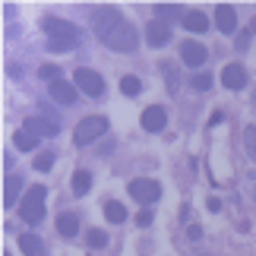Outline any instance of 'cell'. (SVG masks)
Wrapping results in <instances>:
<instances>
[{
    "mask_svg": "<svg viewBox=\"0 0 256 256\" xmlns=\"http://www.w3.org/2000/svg\"><path fill=\"white\" fill-rule=\"evenodd\" d=\"M155 13H158V19L164 22V19H174V16H186L190 10H184V6H174V4H164V6H155Z\"/></svg>",
    "mask_w": 256,
    "mask_h": 256,
    "instance_id": "cell-23",
    "label": "cell"
},
{
    "mask_svg": "<svg viewBox=\"0 0 256 256\" xmlns=\"http://www.w3.org/2000/svg\"><path fill=\"white\" fill-rule=\"evenodd\" d=\"M104 133H108V117H82V120L76 124V130H73V142L76 146H88Z\"/></svg>",
    "mask_w": 256,
    "mask_h": 256,
    "instance_id": "cell-4",
    "label": "cell"
},
{
    "mask_svg": "<svg viewBox=\"0 0 256 256\" xmlns=\"http://www.w3.org/2000/svg\"><path fill=\"white\" fill-rule=\"evenodd\" d=\"M19 250L26 256H44V240L38 238V234H22V238H19Z\"/></svg>",
    "mask_w": 256,
    "mask_h": 256,
    "instance_id": "cell-16",
    "label": "cell"
},
{
    "mask_svg": "<svg viewBox=\"0 0 256 256\" xmlns=\"http://www.w3.org/2000/svg\"><path fill=\"white\" fill-rule=\"evenodd\" d=\"M73 86L80 88V92H86L88 98H102L104 95V80L95 70H88V66H80V70L73 73Z\"/></svg>",
    "mask_w": 256,
    "mask_h": 256,
    "instance_id": "cell-6",
    "label": "cell"
},
{
    "mask_svg": "<svg viewBox=\"0 0 256 256\" xmlns=\"http://www.w3.org/2000/svg\"><path fill=\"white\" fill-rule=\"evenodd\" d=\"M35 168L38 171H51L54 168V152H38L35 155Z\"/></svg>",
    "mask_w": 256,
    "mask_h": 256,
    "instance_id": "cell-26",
    "label": "cell"
},
{
    "mask_svg": "<svg viewBox=\"0 0 256 256\" xmlns=\"http://www.w3.org/2000/svg\"><path fill=\"white\" fill-rule=\"evenodd\" d=\"M190 238H193V240L202 238V228H200V224H190Z\"/></svg>",
    "mask_w": 256,
    "mask_h": 256,
    "instance_id": "cell-31",
    "label": "cell"
},
{
    "mask_svg": "<svg viewBox=\"0 0 256 256\" xmlns=\"http://www.w3.org/2000/svg\"><path fill=\"white\" fill-rule=\"evenodd\" d=\"M146 38H149L152 48H164L171 42V26L162 22V19H152V22L146 26Z\"/></svg>",
    "mask_w": 256,
    "mask_h": 256,
    "instance_id": "cell-12",
    "label": "cell"
},
{
    "mask_svg": "<svg viewBox=\"0 0 256 256\" xmlns=\"http://www.w3.org/2000/svg\"><path fill=\"white\" fill-rule=\"evenodd\" d=\"M120 92L133 98V95H140V92H142V82L136 80V76H124V80H120Z\"/></svg>",
    "mask_w": 256,
    "mask_h": 256,
    "instance_id": "cell-24",
    "label": "cell"
},
{
    "mask_svg": "<svg viewBox=\"0 0 256 256\" xmlns=\"http://www.w3.org/2000/svg\"><path fill=\"white\" fill-rule=\"evenodd\" d=\"M247 82H250V76H247V70H244L240 64H228V66L222 70V86L231 88V92H240V88H247Z\"/></svg>",
    "mask_w": 256,
    "mask_h": 256,
    "instance_id": "cell-8",
    "label": "cell"
},
{
    "mask_svg": "<svg viewBox=\"0 0 256 256\" xmlns=\"http://www.w3.org/2000/svg\"><path fill=\"white\" fill-rule=\"evenodd\" d=\"M162 73H164V86H168V92L177 95L180 92V70H177V64H162Z\"/></svg>",
    "mask_w": 256,
    "mask_h": 256,
    "instance_id": "cell-18",
    "label": "cell"
},
{
    "mask_svg": "<svg viewBox=\"0 0 256 256\" xmlns=\"http://www.w3.org/2000/svg\"><path fill=\"white\" fill-rule=\"evenodd\" d=\"M4 256H10V253H4Z\"/></svg>",
    "mask_w": 256,
    "mask_h": 256,
    "instance_id": "cell-32",
    "label": "cell"
},
{
    "mask_svg": "<svg viewBox=\"0 0 256 256\" xmlns=\"http://www.w3.org/2000/svg\"><path fill=\"white\" fill-rule=\"evenodd\" d=\"M92 28L98 35V42L111 51H120V54H133L140 38H136V28L120 16L117 6H95L92 10Z\"/></svg>",
    "mask_w": 256,
    "mask_h": 256,
    "instance_id": "cell-1",
    "label": "cell"
},
{
    "mask_svg": "<svg viewBox=\"0 0 256 256\" xmlns=\"http://www.w3.org/2000/svg\"><path fill=\"white\" fill-rule=\"evenodd\" d=\"M44 196H48V186H42V184H35L32 190L26 193V200L19 202V215H22V222L38 224L44 218Z\"/></svg>",
    "mask_w": 256,
    "mask_h": 256,
    "instance_id": "cell-3",
    "label": "cell"
},
{
    "mask_svg": "<svg viewBox=\"0 0 256 256\" xmlns=\"http://www.w3.org/2000/svg\"><path fill=\"white\" fill-rule=\"evenodd\" d=\"M244 142H247V152H250V158L256 162V126H247V130H244Z\"/></svg>",
    "mask_w": 256,
    "mask_h": 256,
    "instance_id": "cell-27",
    "label": "cell"
},
{
    "mask_svg": "<svg viewBox=\"0 0 256 256\" xmlns=\"http://www.w3.org/2000/svg\"><path fill=\"white\" fill-rule=\"evenodd\" d=\"M190 86L196 88V92H209V88H212V73H196L190 80Z\"/></svg>",
    "mask_w": 256,
    "mask_h": 256,
    "instance_id": "cell-25",
    "label": "cell"
},
{
    "mask_svg": "<svg viewBox=\"0 0 256 256\" xmlns=\"http://www.w3.org/2000/svg\"><path fill=\"white\" fill-rule=\"evenodd\" d=\"M22 130H28L32 136H57L60 133V120H51V117H28L22 124Z\"/></svg>",
    "mask_w": 256,
    "mask_h": 256,
    "instance_id": "cell-11",
    "label": "cell"
},
{
    "mask_svg": "<svg viewBox=\"0 0 256 256\" xmlns=\"http://www.w3.org/2000/svg\"><path fill=\"white\" fill-rule=\"evenodd\" d=\"M86 244H88L92 250H102L104 244H108V234H104L102 228H92V231H86Z\"/></svg>",
    "mask_w": 256,
    "mask_h": 256,
    "instance_id": "cell-22",
    "label": "cell"
},
{
    "mask_svg": "<svg viewBox=\"0 0 256 256\" xmlns=\"http://www.w3.org/2000/svg\"><path fill=\"white\" fill-rule=\"evenodd\" d=\"M126 190H130V196H133L136 202H142L146 209H149L152 202L162 200V184L152 180V177H136V180H130V186H126Z\"/></svg>",
    "mask_w": 256,
    "mask_h": 256,
    "instance_id": "cell-5",
    "label": "cell"
},
{
    "mask_svg": "<svg viewBox=\"0 0 256 256\" xmlns=\"http://www.w3.org/2000/svg\"><path fill=\"white\" fill-rule=\"evenodd\" d=\"M104 218H108V222H114V224L126 222V209H124V202L108 200V202H104Z\"/></svg>",
    "mask_w": 256,
    "mask_h": 256,
    "instance_id": "cell-20",
    "label": "cell"
},
{
    "mask_svg": "<svg viewBox=\"0 0 256 256\" xmlns=\"http://www.w3.org/2000/svg\"><path fill=\"white\" fill-rule=\"evenodd\" d=\"M140 124H142V130H149V133H162L164 126H168V111H164L162 104H152V108L142 111Z\"/></svg>",
    "mask_w": 256,
    "mask_h": 256,
    "instance_id": "cell-7",
    "label": "cell"
},
{
    "mask_svg": "<svg viewBox=\"0 0 256 256\" xmlns=\"http://www.w3.org/2000/svg\"><path fill=\"white\" fill-rule=\"evenodd\" d=\"M184 28H186V32H196V35H200V32H206V28H209V16L200 13V10H190V13L184 16Z\"/></svg>",
    "mask_w": 256,
    "mask_h": 256,
    "instance_id": "cell-17",
    "label": "cell"
},
{
    "mask_svg": "<svg viewBox=\"0 0 256 256\" xmlns=\"http://www.w3.org/2000/svg\"><path fill=\"white\" fill-rule=\"evenodd\" d=\"M38 76H42L44 82H57V76H60V70H57L54 64H44L42 70H38Z\"/></svg>",
    "mask_w": 256,
    "mask_h": 256,
    "instance_id": "cell-28",
    "label": "cell"
},
{
    "mask_svg": "<svg viewBox=\"0 0 256 256\" xmlns=\"http://www.w3.org/2000/svg\"><path fill=\"white\" fill-rule=\"evenodd\" d=\"M152 218H155V215H152V209H142L140 215H136V224H140V228H149V224H152Z\"/></svg>",
    "mask_w": 256,
    "mask_h": 256,
    "instance_id": "cell-29",
    "label": "cell"
},
{
    "mask_svg": "<svg viewBox=\"0 0 256 256\" xmlns=\"http://www.w3.org/2000/svg\"><path fill=\"white\" fill-rule=\"evenodd\" d=\"M180 60L186 66H193V70H200V66L209 60V51H206V44H200V42H184L180 44Z\"/></svg>",
    "mask_w": 256,
    "mask_h": 256,
    "instance_id": "cell-9",
    "label": "cell"
},
{
    "mask_svg": "<svg viewBox=\"0 0 256 256\" xmlns=\"http://www.w3.org/2000/svg\"><path fill=\"white\" fill-rule=\"evenodd\" d=\"M57 234H64V238H76V234H80V215H76V212H60V215H57Z\"/></svg>",
    "mask_w": 256,
    "mask_h": 256,
    "instance_id": "cell-14",
    "label": "cell"
},
{
    "mask_svg": "<svg viewBox=\"0 0 256 256\" xmlns=\"http://www.w3.org/2000/svg\"><path fill=\"white\" fill-rule=\"evenodd\" d=\"M19 190H22V177H19V174H10L6 177V186H4V206H6V209L19 202Z\"/></svg>",
    "mask_w": 256,
    "mask_h": 256,
    "instance_id": "cell-15",
    "label": "cell"
},
{
    "mask_svg": "<svg viewBox=\"0 0 256 256\" xmlns=\"http://www.w3.org/2000/svg\"><path fill=\"white\" fill-rule=\"evenodd\" d=\"M206 206H209V212H218V209H222V200H215V196H209V202H206Z\"/></svg>",
    "mask_w": 256,
    "mask_h": 256,
    "instance_id": "cell-30",
    "label": "cell"
},
{
    "mask_svg": "<svg viewBox=\"0 0 256 256\" xmlns=\"http://www.w3.org/2000/svg\"><path fill=\"white\" fill-rule=\"evenodd\" d=\"M215 26H218V32L234 35L238 32V10H234L231 4H218L215 6Z\"/></svg>",
    "mask_w": 256,
    "mask_h": 256,
    "instance_id": "cell-10",
    "label": "cell"
},
{
    "mask_svg": "<svg viewBox=\"0 0 256 256\" xmlns=\"http://www.w3.org/2000/svg\"><path fill=\"white\" fill-rule=\"evenodd\" d=\"M13 146H16L19 152H35L38 136H32L28 130H16V133H13Z\"/></svg>",
    "mask_w": 256,
    "mask_h": 256,
    "instance_id": "cell-19",
    "label": "cell"
},
{
    "mask_svg": "<svg viewBox=\"0 0 256 256\" xmlns=\"http://www.w3.org/2000/svg\"><path fill=\"white\" fill-rule=\"evenodd\" d=\"M88 190H92V174L80 168V171L73 174V193H76V196H86Z\"/></svg>",
    "mask_w": 256,
    "mask_h": 256,
    "instance_id": "cell-21",
    "label": "cell"
},
{
    "mask_svg": "<svg viewBox=\"0 0 256 256\" xmlns=\"http://www.w3.org/2000/svg\"><path fill=\"white\" fill-rule=\"evenodd\" d=\"M48 92H51V98L57 104H76V98H80V88L70 86V82H64V80H57L48 86Z\"/></svg>",
    "mask_w": 256,
    "mask_h": 256,
    "instance_id": "cell-13",
    "label": "cell"
},
{
    "mask_svg": "<svg viewBox=\"0 0 256 256\" xmlns=\"http://www.w3.org/2000/svg\"><path fill=\"white\" fill-rule=\"evenodd\" d=\"M44 35H48V51H54V54H66V51H73V48H80V28H76L73 22H66V19H57V16H48L44 22Z\"/></svg>",
    "mask_w": 256,
    "mask_h": 256,
    "instance_id": "cell-2",
    "label": "cell"
}]
</instances>
